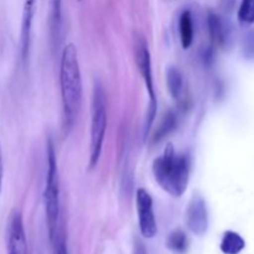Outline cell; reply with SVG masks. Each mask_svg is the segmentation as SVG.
I'll use <instances>...</instances> for the list:
<instances>
[{
    "label": "cell",
    "mask_w": 254,
    "mask_h": 254,
    "mask_svg": "<svg viewBox=\"0 0 254 254\" xmlns=\"http://www.w3.org/2000/svg\"><path fill=\"white\" fill-rule=\"evenodd\" d=\"M60 89H61L64 129L68 134L76 121L82 101V77L78 54L73 44H67L61 54L60 64Z\"/></svg>",
    "instance_id": "1"
},
{
    "label": "cell",
    "mask_w": 254,
    "mask_h": 254,
    "mask_svg": "<svg viewBox=\"0 0 254 254\" xmlns=\"http://www.w3.org/2000/svg\"><path fill=\"white\" fill-rule=\"evenodd\" d=\"M190 170V156L185 153H176L173 144H168L164 153L153 161L154 179L164 191L174 197H180L185 193Z\"/></svg>",
    "instance_id": "2"
},
{
    "label": "cell",
    "mask_w": 254,
    "mask_h": 254,
    "mask_svg": "<svg viewBox=\"0 0 254 254\" xmlns=\"http://www.w3.org/2000/svg\"><path fill=\"white\" fill-rule=\"evenodd\" d=\"M45 212H46L47 230L52 245H55L59 236L60 220V181L59 169H57L56 151L51 139L47 141V171L44 190Z\"/></svg>",
    "instance_id": "3"
},
{
    "label": "cell",
    "mask_w": 254,
    "mask_h": 254,
    "mask_svg": "<svg viewBox=\"0 0 254 254\" xmlns=\"http://www.w3.org/2000/svg\"><path fill=\"white\" fill-rule=\"evenodd\" d=\"M107 96L99 81L94 82L92 96L91 118V149H89V169H94L101 159L107 130Z\"/></svg>",
    "instance_id": "4"
},
{
    "label": "cell",
    "mask_w": 254,
    "mask_h": 254,
    "mask_svg": "<svg viewBox=\"0 0 254 254\" xmlns=\"http://www.w3.org/2000/svg\"><path fill=\"white\" fill-rule=\"evenodd\" d=\"M134 54H135V62L138 66L139 73L143 77L144 84L149 94V107L146 112L145 123H144L143 136L144 140L149 136L154 121H155L156 112H158V99H156L155 88H154L153 78V67H151V56L149 51L148 42L141 35H135V42H134Z\"/></svg>",
    "instance_id": "5"
},
{
    "label": "cell",
    "mask_w": 254,
    "mask_h": 254,
    "mask_svg": "<svg viewBox=\"0 0 254 254\" xmlns=\"http://www.w3.org/2000/svg\"><path fill=\"white\" fill-rule=\"evenodd\" d=\"M136 211H138L139 228L143 237L154 238L158 233L155 213L153 207V198L145 189L136 190Z\"/></svg>",
    "instance_id": "6"
},
{
    "label": "cell",
    "mask_w": 254,
    "mask_h": 254,
    "mask_svg": "<svg viewBox=\"0 0 254 254\" xmlns=\"http://www.w3.org/2000/svg\"><path fill=\"white\" fill-rule=\"evenodd\" d=\"M186 225L195 236L205 235L208 228V212L205 200L200 195H193L186 210Z\"/></svg>",
    "instance_id": "7"
},
{
    "label": "cell",
    "mask_w": 254,
    "mask_h": 254,
    "mask_svg": "<svg viewBox=\"0 0 254 254\" xmlns=\"http://www.w3.org/2000/svg\"><path fill=\"white\" fill-rule=\"evenodd\" d=\"M7 254H27V241L24 220L19 211H15L7 227Z\"/></svg>",
    "instance_id": "8"
},
{
    "label": "cell",
    "mask_w": 254,
    "mask_h": 254,
    "mask_svg": "<svg viewBox=\"0 0 254 254\" xmlns=\"http://www.w3.org/2000/svg\"><path fill=\"white\" fill-rule=\"evenodd\" d=\"M36 0H24L21 17V31H20V46H21V57L26 62L31 45V30L34 21Z\"/></svg>",
    "instance_id": "9"
},
{
    "label": "cell",
    "mask_w": 254,
    "mask_h": 254,
    "mask_svg": "<svg viewBox=\"0 0 254 254\" xmlns=\"http://www.w3.org/2000/svg\"><path fill=\"white\" fill-rule=\"evenodd\" d=\"M207 26L213 44L222 49H227L231 44V29L227 22L216 12L210 11L207 15Z\"/></svg>",
    "instance_id": "10"
},
{
    "label": "cell",
    "mask_w": 254,
    "mask_h": 254,
    "mask_svg": "<svg viewBox=\"0 0 254 254\" xmlns=\"http://www.w3.org/2000/svg\"><path fill=\"white\" fill-rule=\"evenodd\" d=\"M166 83H168L169 92L175 101H183L185 94V82L184 76L178 67H170L166 72Z\"/></svg>",
    "instance_id": "11"
},
{
    "label": "cell",
    "mask_w": 254,
    "mask_h": 254,
    "mask_svg": "<svg viewBox=\"0 0 254 254\" xmlns=\"http://www.w3.org/2000/svg\"><path fill=\"white\" fill-rule=\"evenodd\" d=\"M179 32H180V41L184 49H189L193 42L195 29H193L192 14L190 10L181 12L179 19Z\"/></svg>",
    "instance_id": "12"
},
{
    "label": "cell",
    "mask_w": 254,
    "mask_h": 254,
    "mask_svg": "<svg viewBox=\"0 0 254 254\" xmlns=\"http://www.w3.org/2000/svg\"><path fill=\"white\" fill-rule=\"evenodd\" d=\"M62 25V0H50V34L54 44H59Z\"/></svg>",
    "instance_id": "13"
},
{
    "label": "cell",
    "mask_w": 254,
    "mask_h": 254,
    "mask_svg": "<svg viewBox=\"0 0 254 254\" xmlns=\"http://www.w3.org/2000/svg\"><path fill=\"white\" fill-rule=\"evenodd\" d=\"M246 242L237 232L227 231L223 233L222 241H221V252L223 254H240L245 250Z\"/></svg>",
    "instance_id": "14"
},
{
    "label": "cell",
    "mask_w": 254,
    "mask_h": 254,
    "mask_svg": "<svg viewBox=\"0 0 254 254\" xmlns=\"http://www.w3.org/2000/svg\"><path fill=\"white\" fill-rule=\"evenodd\" d=\"M176 126H178V116H176L175 112L170 111L164 116V118L161 119L160 124L156 128L155 133L153 136V143H159V141L163 140L165 136H168L171 131L175 130Z\"/></svg>",
    "instance_id": "15"
},
{
    "label": "cell",
    "mask_w": 254,
    "mask_h": 254,
    "mask_svg": "<svg viewBox=\"0 0 254 254\" xmlns=\"http://www.w3.org/2000/svg\"><path fill=\"white\" fill-rule=\"evenodd\" d=\"M166 246L175 253H185L189 248V238L183 230H175L169 235Z\"/></svg>",
    "instance_id": "16"
},
{
    "label": "cell",
    "mask_w": 254,
    "mask_h": 254,
    "mask_svg": "<svg viewBox=\"0 0 254 254\" xmlns=\"http://www.w3.org/2000/svg\"><path fill=\"white\" fill-rule=\"evenodd\" d=\"M237 17L240 24L252 25L254 24V0H242L238 9Z\"/></svg>",
    "instance_id": "17"
},
{
    "label": "cell",
    "mask_w": 254,
    "mask_h": 254,
    "mask_svg": "<svg viewBox=\"0 0 254 254\" xmlns=\"http://www.w3.org/2000/svg\"><path fill=\"white\" fill-rule=\"evenodd\" d=\"M243 55L246 59L254 60V30L247 32L243 39Z\"/></svg>",
    "instance_id": "18"
},
{
    "label": "cell",
    "mask_w": 254,
    "mask_h": 254,
    "mask_svg": "<svg viewBox=\"0 0 254 254\" xmlns=\"http://www.w3.org/2000/svg\"><path fill=\"white\" fill-rule=\"evenodd\" d=\"M55 248V254H68L67 253V247H66V242H64V236H57L56 242L54 245Z\"/></svg>",
    "instance_id": "19"
},
{
    "label": "cell",
    "mask_w": 254,
    "mask_h": 254,
    "mask_svg": "<svg viewBox=\"0 0 254 254\" xmlns=\"http://www.w3.org/2000/svg\"><path fill=\"white\" fill-rule=\"evenodd\" d=\"M133 254H148L146 252V247L144 246V243L140 240H135L134 242V251Z\"/></svg>",
    "instance_id": "20"
},
{
    "label": "cell",
    "mask_w": 254,
    "mask_h": 254,
    "mask_svg": "<svg viewBox=\"0 0 254 254\" xmlns=\"http://www.w3.org/2000/svg\"><path fill=\"white\" fill-rule=\"evenodd\" d=\"M2 180H4V163H2L1 146H0V193L2 190Z\"/></svg>",
    "instance_id": "21"
},
{
    "label": "cell",
    "mask_w": 254,
    "mask_h": 254,
    "mask_svg": "<svg viewBox=\"0 0 254 254\" xmlns=\"http://www.w3.org/2000/svg\"><path fill=\"white\" fill-rule=\"evenodd\" d=\"M79 1H81V0H79Z\"/></svg>",
    "instance_id": "22"
}]
</instances>
